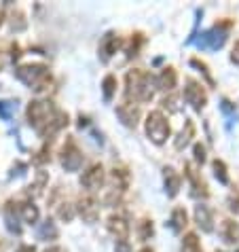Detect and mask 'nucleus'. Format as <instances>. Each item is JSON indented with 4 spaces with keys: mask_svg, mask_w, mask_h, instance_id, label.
<instances>
[{
    "mask_svg": "<svg viewBox=\"0 0 239 252\" xmlns=\"http://www.w3.org/2000/svg\"><path fill=\"white\" fill-rule=\"evenodd\" d=\"M193 153H195V163H199V165L206 163V146H203L201 142H197V144H195Z\"/></svg>",
    "mask_w": 239,
    "mask_h": 252,
    "instance_id": "nucleus-31",
    "label": "nucleus"
},
{
    "mask_svg": "<svg viewBox=\"0 0 239 252\" xmlns=\"http://www.w3.org/2000/svg\"><path fill=\"white\" fill-rule=\"evenodd\" d=\"M129 172H127V167H123V165H115L112 167V172H110V191L106 193V204L108 206H117L119 201H121V195L127 191V187H129Z\"/></svg>",
    "mask_w": 239,
    "mask_h": 252,
    "instance_id": "nucleus-6",
    "label": "nucleus"
},
{
    "mask_svg": "<svg viewBox=\"0 0 239 252\" xmlns=\"http://www.w3.org/2000/svg\"><path fill=\"white\" fill-rule=\"evenodd\" d=\"M178 85V72H176L174 66H165L161 70V74L157 76V87L154 89H161V92H172V89Z\"/></svg>",
    "mask_w": 239,
    "mask_h": 252,
    "instance_id": "nucleus-16",
    "label": "nucleus"
},
{
    "mask_svg": "<svg viewBox=\"0 0 239 252\" xmlns=\"http://www.w3.org/2000/svg\"><path fill=\"white\" fill-rule=\"evenodd\" d=\"M188 222V216H186V210L184 208H176L172 212V219H170V227L174 233H182Z\"/></svg>",
    "mask_w": 239,
    "mask_h": 252,
    "instance_id": "nucleus-21",
    "label": "nucleus"
},
{
    "mask_svg": "<svg viewBox=\"0 0 239 252\" xmlns=\"http://www.w3.org/2000/svg\"><path fill=\"white\" fill-rule=\"evenodd\" d=\"M117 117L121 119V123L125 125V127L136 129L138 123H140V117H142V110H140V106L136 102L125 100V102H121L117 106Z\"/></svg>",
    "mask_w": 239,
    "mask_h": 252,
    "instance_id": "nucleus-10",
    "label": "nucleus"
},
{
    "mask_svg": "<svg viewBox=\"0 0 239 252\" xmlns=\"http://www.w3.org/2000/svg\"><path fill=\"white\" fill-rule=\"evenodd\" d=\"M184 100L191 104V108L195 110V113H201V110L208 106V94H206V89H203V85H201L199 81L191 79V76L184 81Z\"/></svg>",
    "mask_w": 239,
    "mask_h": 252,
    "instance_id": "nucleus-8",
    "label": "nucleus"
},
{
    "mask_svg": "<svg viewBox=\"0 0 239 252\" xmlns=\"http://www.w3.org/2000/svg\"><path fill=\"white\" fill-rule=\"evenodd\" d=\"M163 183H165V193H167V197H176V195H178V191H180L182 178H180V174L176 172L172 165L163 167Z\"/></svg>",
    "mask_w": 239,
    "mask_h": 252,
    "instance_id": "nucleus-17",
    "label": "nucleus"
},
{
    "mask_svg": "<svg viewBox=\"0 0 239 252\" xmlns=\"http://www.w3.org/2000/svg\"><path fill=\"white\" fill-rule=\"evenodd\" d=\"M220 237L227 244H237L239 242V225L235 220H231V219H224L222 222H220Z\"/></svg>",
    "mask_w": 239,
    "mask_h": 252,
    "instance_id": "nucleus-18",
    "label": "nucleus"
},
{
    "mask_svg": "<svg viewBox=\"0 0 239 252\" xmlns=\"http://www.w3.org/2000/svg\"><path fill=\"white\" fill-rule=\"evenodd\" d=\"M136 231H138V237H140L142 242H144V240H149V237H152V233H154L152 220H150V219H140Z\"/></svg>",
    "mask_w": 239,
    "mask_h": 252,
    "instance_id": "nucleus-27",
    "label": "nucleus"
},
{
    "mask_svg": "<svg viewBox=\"0 0 239 252\" xmlns=\"http://www.w3.org/2000/svg\"><path fill=\"white\" fill-rule=\"evenodd\" d=\"M191 66H195V68H199V70H201V72H203V74H206V79H208V83H209V85H214V79H212V74H209V70H208V66H206V64H203V62H201L199 58H193V60H191Z\"/></svg>",
    "mask_w": 239,
    "mask_h": 252,
    "instance_id": "nucleus-30",
    "label": "nucleus"
},
{
    "mask_svg": "<svg viewBox=\"0 0 239 252\" xmlns=\"http://www.w3.org/2000/svg\"><path fill=\"white\" fill-rule=\"evenodd\" d=\"M38 157H34V163H38V165H43V163H47L49 159H51V155H49V144H45L43 149H40L38 153H36Z\"/></svg>",
    "mask_w": 239,
    "mask_h": 252,
    "instance_id": "nucleus-33",
    "label": "nucleus"
},
{
    "mask_svg": "<svg viewBox=\"0 0 239 252\" xmlns=\"http://www.w3.org/2000/svg\"><path fill=\"white\" fill-rule=\"evenodd\" d=\"M212 170H214V176L218 178L220 185H229V172H227V163L222 159H214L212 161Z\"/></svg>",
    "mask_w": 239,
    "mask_h": 252,
    "instance_id": "nucleus-25",
    "label": "nucleus"
},
{
    "mask_svg": "<svg viewBox=\"0 0 239 252\" xmlns=\"http://www.w3.org/2000/svg\"><path fill=\"white\" fill-rule=\"evenodd\" d=\"M13 110H15V104H13V102H9V100L0 102V117H2V119H11Z\"/></svg>",
    "mask_w": 239,
    "mask_h": 252,
    "instance_id": "nucleus-32",
    "label": "nucleus"
},
{
    "mask_svg": "<svg viewBox=\"0 0 239 252\" xmlns=\"http://www.w3.org/2000/svg\"><path fill=\"white\" fill-rule=\"evenodd\" d=\"M229 208L233 210V212H239V193H233L229 197Z\"/></svg>",
    "mask_w": 239,
    "mask_h": 252,
    "instance_id": "nucleus-35",
    "label": "nucleus"
},
{
    "mask_svg": "<svg viewBox=\"0 0 239 252\" xmlns=\"http://www.w3.org/2000/svg\"><path fill=\"white\" fill-rule=\"evenodd\" d=\"M146 43V36L142 32H136V34H131V38H129V43H127V58H136V55H140V49H142V45Z\"/></svg>",
    "mask_w": 239,
    "mask_h": 252,
    "instance_id": "nucleus-22",
    "label": "nucleus"
},
{
    "mask_svg": "<svg viewBox=\"0 0 239 252\" xmlns=\"http://www.w3.org/2000/svg\"><path fill=\"white\" fill-rule=\"evenodd\" d=\"M195 222L199 225L203 233H212L214 231V214L206 204L195 206Z\"/></svg>",
    "mask_w": 239,
    "mask_h": 252,
    "instance_id": "nucleus-15",
    "label": "nucleus"
},
{
    "mask_svg": "<svg viewBox=\"0 0 239 252\" xmlns=\"http://www.w3.org/2000/svg\"><path fill=\"white\" fill-rule=\"evenodd\" d=\"M2 22H4V11L0 9V26H2Z\"/></svg>",
    "mask_w": 239,
    "mask_h": 252,
    "instance_id": "nucleus-39",
    "label": "nucleus"
},
{
    "mask_svg": "<svg viewBox=\"0 0 239 252\" xmlns=\"http://www.w3.org/2000/svg\"><path fill=\"white\" fill-rule=\"evenodd\" d=\"M17 252H36V248H34V246H19Z\"/></svg>",
    "mask_w": 239,
    "mask_h": 252,
    "instance_id": "nucleus-37",
    "label": "nucleus"
},
{
    "mask_svg": "<svg viewBox=\"0 0 239 252\" xmlns=\"http://www.w3.org/2000/svg\"><path fill=\"white\" fill-rule=\"evenodd\" d=\"M26 115H28L30 127L45 140L53 138L58 131H61L70 123L68 113L60 110L53 102H49V100H32L30 104H28Z\"/></svg>",
    "mask_w": 239,
    "mask_h": 252,
    "instance_id": "nucleus-1",
    "label": "nucleus"
},
{
    "mask_svg": "<svg viewBox=\"0 0 239 252\" xmlns=\"http://www.w3.org/2000/svg\"><path fill=\"white\" fill-rule=\"evenodd\" d=\"M121 45H123V40H121V36H119L117 32H106L102 36V40H100V49H97V53H100V60L104 62V64H108L112 55H115L119 49H121Z\"/></svg>",
    "mask_w": 239,
    "mask_h": 252,
    "instance_id": "nucleus-11",
    "label": "nucleus"
},
{
    "mask_svg": "<svg viewBox=\"0 0 239 252\" xmlns=\"http://www.w3.org/2000/svg\"><path fill=\"white\" fill-rule=\"evenodd\" d=\"M144 129H146V136L150 138V142L159 144V146L172 136L170 121H167V117L161 113V110L149 113V117H146V121H144Z\"/></svg>",
    "mask_w": 239,
    "mask_h": 252,
    "instance_id": "nucleus-5",
    "label": "nucleus"
},
{
    "mask_svg": "<svg viewBox=\"0 0 239 252\" xmlns=\"http://www.w3.org/2000/svg\"><path fill=\"white\" fill-rule=\"evenodd\" d=\"M58 216L61 220H66V222H70L74 219V208H72V204H60V208H58Z\"/></svg>",
    "mask_w": 239,
    "mask_h": 252,
    "instance_id": "nucleus-28",
    "label": "nucleus"
},
{
    "mask_svg": "<svg viewBox=\"0 0 239 252\" xmlns=\"http://www.w3.org/2000/svg\"><path fill=\"white\" fill-rule=\"evenodd\" d=\"M60 163H61V167H64L66 172H79L81 170V165H83V151L79 149V144H76V140L72 136H68L64 146H61Z\"/></svg>",
    "mask_w": 239,
    "mask_h": 252,
    "instance_id": "nucleus-7",
    "label": "nucleus"
},
{
    "mask_svg": "<svg viewBox=\"0 0 239 252\" xmlns=\"http://www.w3.org/2000/svg\"><path fill=\"white\" fill-rule=\"evenodd\" d=\"M106 183V174H104V165L102 163H91L81 176V187H85L89 193L100 191Z\"/></svg>",
    "mask_w": 239,
    "mask_h": 252,
    "instance_id": "nucleus-9",
    "label": "nucleus"
},
{
    "mask_svg": "<svg viewBox=\"0 0 239 252\" xmlns=\"http://www.w3.org/2000/svg\"><path fill=\"white\" fill-rule=\"evenodd\" d=\"M58 235H60V231H58V227H55V222L51 219L45 220L43 227H40V231H38L40 240H58Z\"/></svg>",
    "mask_w": 239,
    "mask_h": 252,
    "instance_id": "nucleus-26",
    "label": "nucleus"
},
{
    "mask_svg": "<svg viewBox=\"0 0 239 252\" xmlns=\"http://www.w3.org/2000/svg\"><path fill=\"white\" fill-rule=\"evenodd\" d=\"M184 176L188 178V183H191V193H193V197H203V199H208V197H209L208 183L201 178V174L197 172L191 163H186V165H184Z\"/></svg>",
    "mask_w": 239,
    "mask_h": 252,
    "instance_id": "nucleus-12",
    "label": "nucleus"
},
{
    "mask_svg": "<svg viewBox=\"0 0 239 252\" xmlns=\"http://www.w3.org/2000/svg\"><path fill=\"white\" fill-rule=\"evenodd\" d=\"M231 28H233V22H231V19H220V22H216L209 30L199 34L197 45H199L201 49H212V51H216V49L224 47V43H227V38H229Z\"/></svg>",
    "mask_w": 239,
    "mask_h": 252,
    "instance_id": "nucleus-4",
    "label": "nucleus"
},
{
    "mask_svg": "<svg viewBox=\"0 0 239 252\" xmlns=\"http://www.w3.org/2000/svg\"><path fill=\"white\" fill-rule=\"evenodd\" d=\"M115 252H131V246L127 240H117L115 244Z\"/></svg>",
    "mask_w": 239,
    "mask_h": 252,
    "instance_id": "nucleus-34",
    "label": "nucleus"
},
{
    "mask_svg": "<svg viewBox=\"0 0 239 252\" xmlns=\"http://www.w3.org/2000/svg\"><path fill=\"white\" fill-rule=\"evenodd\" d=\"M125 95L131 102H152L154 97V79L149 70L133 68L125 74Z\"/></svg>",
    "mask_w": 239,
    "mask_h": 252,
    "instance_id": "nucleus-2",
    "label": "nucleus"
},
{
    "mask_svg": "<svg viewBox=\"0 0 239 252\" xmlns=\"http://www.w3.org/2000/svg\"><path fill=\"white\" fill-rule=\"evenodd\" d=\"M17 214L19 219L28 225H34L38 220V208L32 204V201H24V204H17Z\"/></svg>",
    "mask_w": 239,
    "mask_h": 252,
    "instance_id": "nucleus-19",
    "label": "nucleus"
},
{
    "mask_svg": "<svg viewBox=\"0 0 239 252\" xmlns=\"http://www.w3.org/2000/svg\"><path fill=\"white\" fill-rule=\"evenodd\" d=\"M76 212L81 214V219L85 222H97L100 219V206L93 195H85V197L79 199V206H76Z\"/></svg>",
    "mask_w": 239,
    "mask_h": 252,
    "instance_id": "nucleus-13",
    "label": "nucleus"
},
{
    "mask_svg": "<svg viewBox=\"0 0 239 252\" xmlns=\"http://www.w3.org/2000/svg\"><path fill=\"white\" fill-rule=\"evenodd\" d=\"M191 138H195V123H193V119H186L184 121V129L180 131V136L176 138V151H182L184 146L191 142Z\"/></svg>",
    "mask_w": 239,
    "mask_h": 252,
    "instance_id": "nucleus-20",
    "label": "nucleus"
},
{
    "mask_svg": "<svg viewBox=\"0 0 239 252\" xmlns=\"http://www.w3.org/2000/svg\"><path fill=\"white\" fill-rule=\"evenodd\" d=\"M0 70H2V60H0Z\"/></svg>",
    "mask_w": 239,
    "mask_h": 252,
    "instance_id": "nucleus-41",
    "label": "nucleus"
},
{
    "mask_svg": "<svg viewBox=\"0 0 239 252\" xmlns=\"http://www.w3.org/2000/svg\"><path fill=\"white\" fill-rule=\"evenodd\" d=\"M15 76L19 81L24 83L26 87H30L32 92H45L51 85L53 76L49 72V66L45 64H38V62H34V64H22L15 68Z\"/></svg>",
    "mask_w": 239,
    "mask_h": 252,
    "instance_id": "nucleus-3",
    "label": "nucleus"
},
{
    "mask_svg": "<svg viewBox=\"0 0 239 252\" xmlns=\"http://www.w3.org/2000/svg\"><path fill=\"white\" fill-rule=\"evenodd\" d=\"M102 92H104V100L110 102L117 94V76L115 74H106L102 81Z\"/></svg>",
    "mask_w": 239,
    "mask_h": 252,
    "instance_id": "nucleus-23",
    "label": "nucleus"
},
{
    "mask_svg": "<svg viewBox=\"0 0 239 252\" xmlns=\"http://www.w3.org/2000/svg\"><path fill=\"white\" fill-rule=\"evenodd\" d=\"M106 229L117 240H127V235H129V222L123 214H110L106 220Z\"/></svg>",
    "mask_w": 239,
    "mask_h": 252,
    "instance_id": "nucleus-14",
    "label": "nucleus"
},
{
    "mask_svg": "<svg viewBox=\"0 0 239 252\" xmlns=\"http://www.w3.org/2000/svg\"><path fill=\"white\" fill-rule=\"evenodd\" d=\"M180 252H203L201 244H199V237L197 233H186L184 240H182V248Z\"/></svg>",
    "mask_w": 239,
    "mask_h": 252,
    "instance_id": "nucleus-24",
    "label": "nucleus"
},
{
    "mask_svg": "<svg viewBox=\"0 0 239 252\" xmlns=\"http://www.w3.org/2000/svg\"><path fill=\"white\" fill-rule=\"evenodd\" d=\"M140 252H154V250H152V248H149V246H144V248L140 250Z\"/></svg>",
    "mask_w": 239,
    "mask_h": 252,
    "instance_id": "nucleus-40",
    "label": "nucleus"
},
{
    "mask_svg": "<svg viewBox=\"0 0 239 252\" xmlns=\"http://www.w3.org/2000/svg\"><path fill=\"white\" fill-rule=\"evenodd\" d=\"M45 252H61V248L60 246H51V248H47Z\"/></svg>",
    "mask_w": 239,
    "mask_h": 252,
    "instance_id": "nucleus-38",
    "label": "nucleus"
},
{
    "mask_svg": "<svg viewBox=\"0 0 239 252\" xmlns=\"http://www.w3.org/2000/svg\"><path fill=\"white\" fill-rule=\"evenodd\" d=\"M161 104H163V108H167L170 110V113H180V106H178V97L176 95H170V97H163V100H161Z\"/></svg>",
    "mask_w": 239,
    "mask_h": 252,
    "instance_id": "nucleus-29",
    "label": "nucleus"
},
{
    "mask_svg": "<svg viewBox=\"0 0 239 252\" xmlns=\"http://www.w3.org/2000/svg\"><path fill=\"white\" fill-rule=\"evenodd\" d=\"M231 62H233V64H237V66H239V40L235 43L233 51H231Z\"/></svg>",
    "mask_w": 239,
    "mask_h": 252,
    "instance_id": "nucleus-36",
    "label": "nucleus"
}]
</instances>
